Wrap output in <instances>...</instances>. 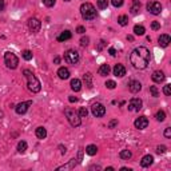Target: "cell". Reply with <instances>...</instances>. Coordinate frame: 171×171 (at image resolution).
Masks as SVG:
<instances>
[{"label":"cell","instance_id":"obj_29","mask_svg":"<svg viewBox=\"0 0 171 171\" xmlns=\"http://www.w3.org/2000/svg\"><path fill=\"white\" fill-rule=\"evenodd\" d=\"M27 142H24V141H20L19 143H17V151L20 152V154H23V152H26L27 151Z\"/></svg>","mask_w":171,"mask_h":171},{"label":"cell","instance_id":"obj_34","mask_svg":"<svg viewBox=\"0 0 171 171\" xmlns=\"http://www.w3.org/2000/svg\"><path fill=\"white\" fill-rule=\"evenodd\" d=\"M150 92L154 98H158V96H159V91H158L157 86H150Z\"/></svg>","mask_w":171,"mask_h":171},{"label":"cell","instance_id":"obj_12","mask_svg":"<svg viewBox=\"0 0 171 171\" xmlns=\"http://www.w3.org/2000/svg\"><path fill=\"white\" fill-rule=\"evenodd\" d=\"M134 126H135V128L138 130H144L147 128L148 126V119L146 116H139L135 119V122H134Z\"/></svg>","mask_w":171,"mask_h":171},{"label":"cell","instance_id":"obj_21","mask_svg":"<svg viewBox=\"0 0 171 171\" xmlns=\"http://www.w3.org/2000/svg\"><path fill=\"white\" fill-rule=\"evenodd\" d=\"M141 10V2L139 0H132V4L131 7H130V12H131L132 15H136Z\"/></svg>","mask_w":171,"mask_h":171},{"label":"cell","instance_id":"obj_22","mask_svg":"<svg viewBox=\"0 0 171 171\" xmlns=\"http://www.w3.org/2000/svg\"><path fill=\"white\" fill-rule=\"evenodd\" d=\"M110 71H111V68L108 64H102L100 67H99V70H98V74L100 76H107L108 74H110Z\"/></svg>","mask_w":171,"mask_h":171},{"label":"cell","instance_id":"obj_52","mask_svg":"<svg viewBox=\"0 0 171 171\" xmlns=\"http://www.w3.org/2000/svg\"><path fill=\"white\" fill-rule=\"evenodd\" d=\"M4 10V0H0V11Z\"/></svg>","mask_w":171,"mask_h":171},{"label":"cell","instance_id":"obj_9","mask_svg":"<svg viewBox=\"0 0 171 171\" xmlns=\"http://www.w3.org/2000/svg\"><path fill=\"white\" fill-rule=\"evenodd\" d=\"M40 27H42V21L36 17H31L28 20V28L32 33H38L40 31Z\"/></svg>","mask_w":171,"mask_h":171},{"label":"cell","instance_id":"obj_28","mask_svg":"<svg viewBox=\"0 0 171 171\" xmlns=\"http://www.w3.org/2000/svg\"><path fill=\"white\" fill-rule=\"evenodd\" d=\"M118 23L122 27L127 26V24H128V16H127V15H120V16H118Z\"/></svg>","mask_w":171,"mask_h":171},{"label":"cell","instance_id":"obj_26","mask_svg":"<svg viewBox=\"0 0 171 171\" xmlns=\"http://www.w3.org/2000/svg\"><path fill=\"white\" fill-rule=\"evenodd\" d=\"M96 152H98V147L95 144H88L86 147V154H88L90 157H94Z\"/></svg>","mask_w":171,"mask_h":171},{"label":"cell","instance_id":"obj_20","mask_svg":"<svg viewBox=\"0 0 171 171\" xmlns=\"http://www.w3.org/2000/svg\"><path fill=\"white\" fill-rule=\"evenodd\" d=\"M71 38H72V33H71V31H63V32L60 33V35L58 36V42H66V40H70Z\"/></svg>","mask_w":171,"mask_h":171},{"label":"cell","instance_id":"obj_56","mask_svg":"<svg viewBox=\"0 0 171 171\" xmlns=\"http://www.w3.org/2000/svg\"><path fill=\"white\" fill-rule=\"evenodd\" d=\"M3 116H4V112H3V111H2V110H0V119H2V118H3Z\"/></svg>","mask_w":171,"mask_h":171},{"label":"cell","instance_id":"obj_30","mask_svg":"<svg viewBox=\"0 0 171 171\" xmlns=\"http://www.w3.org/2000/svg\"><path fill=\"white\" fill-rule=\"evenodd\" d=\"M119 157H120V159H130L132 157V154L130 150H122L119 152Z\"/></svg>","mask_w":171,"mask_h":171},{"label":"cell","instance_id":"obj_43","mask_svg":"<svg viewBox=\"0 0 171 171\" xmlns=\"http://www.w3.org/2000/svg\"><path fill=\"white\" fill-rule=\"evenodd\" d=\"M106 44H107V43H106L104 40H100V42H99V44H98V47H96V49H98V51H102V49L106 47Z\"/></svg>","mask_w":171,"mask_h":171},{"label":"cell","instance_id":"obj_25","mask_svg":"<svg viewBox=\"0 0 171 171\" xmlns=\"http://www.w3.org/2000/svg\"><path fill=\"white\" fill-rule=\"evenodd\" d=\"M83 80H84V83H86V86L88 87L90 90L92 88V75L90 72H87L83 75Z\"/></svg>","mask_w":171,"mask_h":171},{"label":"cell","instance_id":"obj_2","mask_svg":"<svg viewBox=\"0 0 171 171\" xmlns=\"http://www.w3.org/2000/svg\"><path fill=\"white\" fill-rule=\"evenodd\" d=\"M23 75L26 76L27 79V86H28V90L33 94H38V92L42 90V84H40L39 79L35 76V74L30 70H23Z\"/></svg>","mask_w":171,"mask_h":171},{"label":"cell","instance_id":"obj_18","mask_svg":"<svg viewBox=\"0 0 171 171\" xmlns=\"http://www.w3.org/2000/svg\"><path fill=\"white\" fill-rule=\"evenodd\" d=\"M152 162H154V157H152V155H144L141 160V166L142 167H148L152 164Z\"/></svg>","mask_w":171,"mask_h":171},{"label":"cell","instance_id":"obj_27","mask_svg":"<svg viewBox=\"0 0 171 171\" xmlns=\"http://www.w3.org/2000/svg\"><path fill=\"white\" fill-rule=\"evenodd\" d=\"M144 32H146V28L143 26H138V24H136V26L134 27V33H135V35L142 36V35H144Z\"/></svg>","mask_w":171,"mask_h":171},{"label":"cell","instance_id":"obj_1","mask_svg":"<svg viewBox=\"0 0 171 171\" xmlns=\"http://www.w3.org/2000/svg\"><path fill=\"white\" fill-rule=\"evenodd\" d=\"M151 55L148 48L146 47H136L132 49L131 55H130V62H131L132 67L136 70H144L150 64Z\"/></svg>","mask_w":171,"mask_h":171},{"label":"cell","instance_id":"obj_38","mask_svg":"<svg viewBox=\"0 0 171 171\" xmlns=\"http://www.w3.org/2000/svg\"><path fill=\"white\" fill-rule=\"evenodd\" d=\"M106 87H107L108 90H114L115 87H116V83L114 82V80H107V82H106V84H104Z\"/></svg>","mask_w":171,"mask_h":171},{"label":"cell","instance_id":"obj_24","mask_svg":"<svg viewBox=\"0 0 171 171\" xmlns=\"http://www.w3.org/2000/svg\"><path fill=\"white\" fill-rule=\"evenodd\" d=\"M35 135L38 139H46V136H47V130H46L44 127H38L35 131Z\"/></svg>","mask_w":171,"mask_h":171},{"label":"cell","instance_id":"obj_7","mask_svg":"<svg viewBox=\"0 0 171 171\" xmlns=\"http://www.w3.org/2000/svg\"><path fill=\"white\" fill-rule=\"evenodd\" d=\"M91 112L95 118H102L106 114V107L102 103H94L91 106Z\"/></svg>","mask_w":171,"mask_h":171},{"label":"cell","instance_id":"obj_32","mask_svg":"<svg viewBox=\"0 0 171 171\" xmlns=\"http://www.w3.org/2000/svg\"><path fill=\"white\" fill-rule=\"evenodd\" d=\"M155 118H157L158 122H163V120L166 119V112H164L163 110H159L157 112V116H155Z\"/></svg>","mask_w":171,"mask_h":171},{"label":"cell","instance_id":"obj_6","mask_svg":"<svg viewBox=\"0 0 171 171\" xmlns=\"http://www.w3.org/2000/svg\"><path fill=\"white\" fill-rule=\"evenodd\" d=\"M64 59H66V62H68L70 64H74V66H75L78 62H79L80 55L76 49H67V51L64 52Z\"/></svg>","mask_w":171,"mask_h":171},{"label":"cell","instance_id":"obj_35","mask_svg":"<svg viewBox=\"0 0 171 171\" xmlns=\"http://www.w3.org/2000/svg\"><path fill=\"white\" fill-rule=\"evenodd\" d=\"M78 114H79V116H80V118H87V115H88V110H87L86 107H82V108L79 110V112H78Z\"/></svg>","mask_w":171,"mask_h":171},{"label":"cell","instance_id":"obj_50","mask_svg":"<svg viewBox=\"0 0 171 171\" xmlns=\"http://www.w3.org/2000/svg\"><path fill=\"white\" fill-rule=\"evenodd\" d=\"M68 102H70V103H75V102H78V98L76 96H70V98H68Z\"/></svg>","mask_w":171,"mask_h":171},{"label":"cell","instance_id":"obj_5","mask_svg":"<svg viewBox=\"0 0 171 171\" xmlns=\"http://www.w3.org/2000/svg\"><path fill=\"white\" fill-rule=\"evenodd\" d=\"M4 63H5V66H7V68L15 70V68H17V64H19V58H17L14 52L8 51L4 54Z\"/></svg>","mask_w":171,"mask_h":171},{"label":"cell","instance_id":"obj_19","mask_svg":"<svg viewBox=\"0 0 171 171\" xmlns=\"http://www.w3.org/2000/svg\"><path fill=\"white\" fill-rule=\"evenodd\" d=\"M58 76L62 80L68 79V78H70V71H68V68H66V67H60V68L58 70Z\"/></svg>","mask_w":171,"mask_h":171},{"label":"cell","instance_id":"obj_8","mask_svg":"<svg viewBox=\"0 0 171 171\" xmlns=\"http://www.w3.org/2000/svg\"><path fill=\"white\" fill-rule=\"evenodd\" d=\"M146 8H147V11L152 15H159L162 12V4L159 2H148Z\"/></svg>","mask_w":171,"mask_h":171},{"label":"cell","instance_id":"obj_40","mask_svg":"<svg viewBox=\"0 0 171 171\" xmlns=\"http://www.w3.org/2000/svg\"><path fill=\"white\" fill-rule=\"evenodd\" d=\"M163 94L167 95V96L171 95V86H170V84H166V86L163 87Z\"/></svg>","mask_w":171,"mask_h":171},{"label":"cell","instance_id":"obj_31","mask_svg":"<svg viewBox=\"0 0 171 171\" xmlns=\"http://www.w3.org/2000/svg\"><path fill=\"white\" fill-rule=\"evenodd\" d=\"M21 56H23L24 60H31L32 56H33V54L30 51V49H24V51L21 52Z\"/></svg>","mask_w":171,"mask_h":171},{"label":"cell","instance_id":"obj_36","mask_svg":"<svg viewBox=\"0 0 171 171\" xmlns=\"http://www.w3.org/2000/svg\"><path fill=\"white\" fill-rule=\"evenodd\" d=\"M123 3H124V0H111V4H112L115 8H119V7H122V5H123Z\"/></svg>","mask_w":171,"mask_h":171},{"label":"cell","instance_id":"obj_45","mask_svg":"<svg viewBox=\"0 0 171 171\" xmlns=\"http://www.w3.org/2000/svg\"><path fill=\"white\" fill-rule=\"evenodd\" d=\"M115 126H118V119H114V120H111V122L108 123V128H114Z\"/></svg>","mask_w":171,"mask_h":171},{"label":"cell","instance_id":"obj_57","mask_svg":"<svg viewBox=\"0 0 171 171\" xmlns=\"http://www.w3.org/2000/svg\"><path fill=\"white\" fill-rule=\"evenodd\" d=\"M64 2H71V0H64Z\"/></svg>","mask_w":171,"mask_h":171},{"label":"cell","instance_id":"obj_14","mask_svg":"<svg viewBox=\"0 0 171 171\" xmlns=\"http://www.w3.org/2000/svg\"><path fill=\"white\" fill-rule=\"evenodd\" d=\"M151 79H152V82H155V83H162V82H164L166 76H164L163 71H154L151 75Z\"/></svg>","mask_w":171,"mask_h":171},{"label":"cell","instance_id":"obj_17","mask_svg":"<svg viewBox=\"0 0 171 171\" xmlns=\"http://www.w3.org/2000/svg\"><path fill=\"white\" fill-rule=\"evenodd\" d=\"M78 164V162L75 158H72V159H70V162L66 164H63V166H59L56 170H72V169H75V166Z\"/></svg>","mask_w":171,"mask_h":171},{"label":"cell","instance_id":"obj_4","mask_svg":"<svg viewBox=\"0 0 171 171\" xmlns=\"http://www.w3.org/2000/svg\"><path fill=\"white\" fill-rule=\"evenodd\" d=\"M64 115H66L67 120L70 122V124L72 127H79L80 124H82V118L79 116V114H78L74 108L67 107L66 110H64Z\"/></svg>","mask_w":171,"mask_h":171},{"label":"cell","instance_id":"obj_42","mask_svg":"<svg viewBox=\"0 0 171 171\" xmlns=\"http://www.w3.org/2000/svg\"><path fill=\"white\" fill-rule=\"evenodd\" d=\"M166 150H167V147H166V146H163V144L158 146V147H157V152H158V154H163V152H166Z\"/></svg>","mask_w":171,"mask_h":171},{"label":"cell","instance_id":"obj_46","mask_svg":"<svg viewBox=\"0 0 171 171\" xmlns=\"http://www.w3.org/2000/svg\"><path fill=\"white\" fill-rule=\"evenodd\" d=\"M164 136H166V138H171V127H167V128L164 130Z\"/></svg>","mask_w":171,"mask_h":171},{"label":"cell","instance_id":"obj_23","mask_svg":"<svg viewBox=\"0 0 171 171\" xmlns=\"http://www.w3.org/2000/svg\"><path fill=\"white\" fill-rule=\"evenodd\" d=\"M70 86H71V88H72V91H80V88H82V82H80L79 79H72L71 80V83H70Z\"/></svg>","mask_w":171,"mask_h":171},{"label":"cell","instance_id":"obj_53","mask_svg":"<svg viewBox=\"0 0 171 171\" xmlns=\"http://www.w3.org/2000/svg\"><path fill=\"white\" fill-rule=\"evenodd\" d=\"M102 170V167L100 166H91V167H90V170Z\"/></svg>","mask_w":171,"mask_h":171},{"label":"cell","instance_id":"obj_11","mask_svg":"<svg viewBox=\"0 0 171 171\" xmlns=\"http://www.w3.org/2000/svg\"><path fill=\"white\" fill-rule=\"evenodd\" d=\"M32 104V100H27V102H21V103H19L15 107V111H16V114H19V115H24L28 111V108H30V106Z\"/></svg>","mask_w":171,"mask_h":171},{"label":"cell","instance_id":"obj_44","mask_svg":"<svg viewBox=\"0 0 171 171\" xmlns=\"http://www.w3.org/2000/svg\"><path fill=\"white\" fill-rule=\"evenodd\" d=\"M82 159H83V148H79V152H78V163H82Z\"/></svg>","mask_w":171,"mask_h":171},{"label":"cell","instance_id":"obj_48","mask_svg":"<svg viewBox=\"0 0 171 171\" xmlns=\"http://www.w3.org/2000/svg\"><path fill=\"white\" fill-rule=\"evenodd\" d=\"M108 54H110L111 56H115V55H116V49H115L114 47H111L110 49H108Z\"/></svg>","mask_w":171,"mask_h":171},{"label":"cell","instance_id":"obj_3","mask_svg":"<svg viewBox=\"0 0 171 171\" xmlns=\"http://www.w3.org/2000/svg\"><path fill=\"white\" fill-rule=\"evenodd\" d=\"M80 14L84 20H92L96 17V10L91 3H83L80 5Z\"/></svg>","mask_w":171,"mask_h":171},{"label":"cell","instance_id":"obj_10","mask_svg":"<svg viewBox=\"0 0 171 171\" xmlns=\"http://www.w3.org/2000/svg\"><path fill=\"white\" fill-rule=\"evenodd\" d=\"M142 106H143V102H142V99H139V98H132L131 100L128 102V111H139L142 108Z\"/></svg>","mask_w":171,"mask_h":171},{"label":"cell","instance_id":"obj_39","mask_svg":"<svg viewBox=\"0 0 171 171\" xmlns=\"http://www.w3.org/2000/svg\"><path fill=\"white\" fill-rule=\"evenodd\" d=\"M55 3H56V0H43V4H44L46 7H48V8L54 7Z\"/></svg>","mask_w":171,"mask_h":171},{"label":"cell","instance_id":"obj_49","mask_svg":"<svg viewBox=\"0 0 171 171\" xmlns=\"http://www.w3.org/2000/svg\"><path fill=\"white\" fill-rule=\"evenodd\" d=\"M59 148H60V154H62V155H64V154H66V152H67V148L64 147V146L59 144Z\"/></svg>","mask_w":171,"mask_h":171},{"label":"cell","instance_id":"obj_55","mask_svg":"<svg viewBox=\"0 0 171 171\" xmlns=\"http://www.w3.org/2000/svg\"><path fill=\"white\" fill-rule=\"evenodd\" d=\"M120 170H122V171H131V169H127V167H122Z\"/></svg>","mask_w":171,"mask_h":171},{"label":"cell","instance_id":"obj_37","mask_svg":"<svg viewBox=\"0 0 171 171\" xmlns=\"http://www.w3.org/2000/svg\"><path fill=\"white\" fill-rule=\"evenodd\" d=\"M88 43H90V38H88V36H83V38L80 39V46H82V47H87V46H88Z\"/></svg>","mask_w":171,"mask_h":171},{"label":"cell","instance_id":"obj_33","mask_svg":"<svg viewBox=\"0 0 171 171\" xmlns=\"http://www.w3.org/2000/svg\"><path fill=\"white\" fill-rule=\"evenodd\" d=\"M108 7V0H98V8L106 10Z\"/></svg>","mask_w":171,"mask_h":171},{"label":"cell","instance_id":"obj_54","mask_svg":"<svg viewBox=\"0 0 171 171\" xmlns=\"http://www.w3.org/2000/svg\"><path fill=\"white\" fill-rule=\"evenodd\" d=\"M127 40H130V42H132V40H134V36H132V35H128V36H127Z\"/></svg>","mask_w":171,"mask_h":171},{"label":"cell","instance_id":"obj_51","mask_svg":"<svg viewBox=\"0 0 171 171\" xmlns=\"http://www.w3.org/2000/svg\"><path fill=\"white\" fill-rule=\"evenodd\" d=\"M54 63H55V64H59V63H60V58H59V56H55Z\"/></svg>","mask_w":171,"mask_h":171},{"label":"cell","instance_id":"obj_16","mask_svg":"<svg viewBox=\"0 0 171 171\" xmlns=\"http://www.w3.org/2000/svg\"><path fill=\"white\" fill-rule=\"evenodd\" d=\"M158 42H159V46H160V47L166 48L167 46L170 44L171 38H170V35H167V33H163V35H160V36H159V39H158Z\"/></svg>","mask_w":171,"mask_h":171},{"label":"cell","instance_id":"obj_13","mask_svg":"<svg viewBox=\"0 0 171 171\" xmlns=\"http://www.w3.org/2000/svg\"><path fill=\"white\" fill-rule=\"evenodd\" d=\"M128 90L132 94H138L142 90V83L139 80H130L128 82Z\"/></svg>","mask_w":171,"mask_h":171},{"label":"cell","instance_id":"obj_41","mask_svg":"<svg viewBox=\"0 0 171 171\" xmlns=\"http://www.w3.org/2000/svg\"><path fill=\"white\" fill-rule=\"evenodd\" d=\"M151 28L154 31L160 30V23H159V21H152V23H151Z\"/></svg>","mask_w":171,"mask_h":171},{"label":"cell","instance_id":"obj_15","mask_svg":"<svg viewBox=\"0 0 171 171\" xmlns=\"http://www.w3.org/2000/svg\"><path fill=\"white\" fill-rule=\"evenodd\" d=\"M114 75L115 76H118V78H123L124 75H126V68H124L123 64H115V67H114Z\"/></svg>","mask_w":171,"mask_h":171},{"label":"cell","instance_id":"obj_47","mask_svg":"<svg viewBox=\"0 0 171 171\" xmlns=\"http://www.w3.org/2000/svg\"><path fill=\"white\" fill-rule=\"evenodd\" d=\"M76 32H78V33H84V32H86V28H84L83 26H79V27L76 28Z\"/></svg>","mask_w":171,"mask_h":171}]
</instances>
